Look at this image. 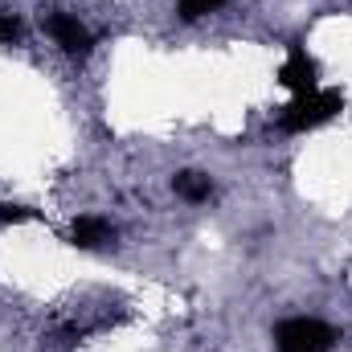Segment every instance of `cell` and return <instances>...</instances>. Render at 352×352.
Wrapping results in <instances>:
<instances>
[{
	"label": "cell",
	"mask_w": 352,
	"mask_h": 352,
	"mask_svg": "<svg viewBox=\"0 0 352 352\" xmlns=\"http://www.w3.org/2000/svg\"><path fill=\"white\" fill-rule=\"evenodd\" d=\"M344 107L340 90H311V94H295L291 107H283L278 115V131H311L320 123H328L336 111Z\"/></svg>",
	"instance_id": "obj_1"
},
{
	"label": "cell",
	"mask_w": 352,
	"mask_h": 352,
	"mask_svg": "<svg viewBox=\"0 0 352 352\" xmlns=\"http://www.w3.org/2000/svg\"><path fill=\"white\" fill-rule=\"evenodd\" d=\"M274 344H278V352H328L336 344V332L324 320L295 316V320H283L274 328Z\"/></svg>",
	"instance_id": "obj_2"
},
{
	"label": "cell",
	"mask_w": 352,
	"mask_h": 352,
	"mask_svg": "<svg viewBox=\"0 0 352 352\" xmlns=\"http://www.w3.org/2000/svg\"><path fill=\"white\" fill-rule=\"evenodd\" d=\"M45 29H50V37H54L70 58H87L90 45H94V37L87 33V25H82L78 16H70V12H50Z\"/></svg>",
	"instance_id": "obj_3"
},
{
	"label": "cell",
	"mask_w": 352,
	"mask_h": 352,
	"mask_svg": "<svg viewBox=\"0 0 352 352\" xmlns=\"http://www.w3.org/2000/svg\"><path fill=\"white\" fill-rule=\"evenodd\" d=\"M278 78H283V87L295 90V94H311V90H316V62L307 58L303 45H291V50H287V62H283Z\"/></svg>",
	"instance_id": "obj_4"
},
{
	"label": "cell",
	"mask_w": 352,
	"mask_h": 352,
	"mask_svg": "<svg viewBox=\"0 0 352 352\" xmlns=\"http://www.w3.org/2000/svg\"><path fill=\"white\" fill-rule=\"evenodd\" d=\"M111 238H115V230H111V221H102V217H78L74 230H70V242L82 246V250H94V246H102V242H111Z\"/></svg>",
	"instance_id": "obj_5"
},
{
	"label": "cell",
	"mask_w": 352,
	"mask_h": 352,
	"mask_svg": "<svg viewBox=\"0 0 352 352\" xmlns=\"http://www.w3.org/2000/svg\"><path fill=\"white\" fill-rule=\"evenodd\" d=\"M173 188H176V197H184V201H209L213 197L209 176H201V173H180L173 180Z\"/></svg>",
	"instance_id": "obj_6"
},
{
	"label": "cell",
	"mask_w": 352,
	"mask_h": 352,
	"mask_svg": "<svg viewBox=\"0 0 352 352\" xmlns=\"http://www.w3.org/2000/svg\"><path fill=\"white\" fill-rule=\"evenodd\" d=\"M21 33H25V25H21L12 12H0V45H12V41H21Z\"/></svg>",
	"instance_id": "obj_7"
},
{
	"label": "cell",
	"mask_w": 352,
	"mask_h": 352,
	"mask_svg": "<svg viewBox=\"0 0 352 352\" xmlns=\"http://www.w3.org/2000/svg\"><path fill=\"white\" fill-rule=\"evenodd\" d=\"M221 0H180V16L184 21H197V16H205V12H213Z\"/></svg>",
	"instance_id": "obj_8"
},
{
	"label": "cell",
	"mask_w": 352,
	"mask_h": 352,
	"mask_svg": "<svg viewBox=\"0 0 352 352\" xmlns=\"http://www.w3.org/2000/svg\"><path fill=\"white\" fill-rule=\"evenodd\" d=\"M37 213L33 209H25V205H0V221L4 226H16V221H33Z\"/></svg>",
	"instance_id": "obj_9"
}]
</instances>
